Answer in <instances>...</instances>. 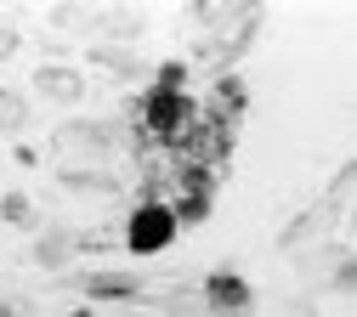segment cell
I'll list each match as a JSON object with an SVG mask.
<instances>
[{"label":"cell","mask_w":357,"mask_h":317,"mask_svg":"<svg viewBox=\"0 0 357 317\" xmlns=\"http://www.w3.org/2000/svg\"><path fill=\"white\" fill-rule=\"evenodd\" d=\"M142 284L130 278V272H97V278H85V295H97V300H130Z\"/></svg>","instance_id":"obj_7"},{"label":"cell","mask_w":357,"mask_h":317,"mask_svg":"<svg viewBox=\"0 0 357 317\" xmlns=\"http://www.w3.org/2000/svg\"><path fill=\"white\" fill-rule=\"evenodd\" d=\"M204 300H210L215 311H244L255 295H250V284H244V272H233V266H215L210 278H204Z\"/></svg>","instance_id":"obj_4"},{"label":"cell","mask_w":357,"mask_h":317,"mask_svg":"<svg viewBox=\"0 0 357 317\" xmlns=\"http://www.w3.org/2000/svg\"><path fill=\"white\" fill-rule=\"evenodd\" d=\"M329 284H335V289H357V255H340V261H335Z\"/></svg>","instance_id":"obj_12"},{"label":"cell","mask_w":357,"mask_h":317,"mask_svg":"<svg viewBox=\"0 0 357 317\" xmlns=\"http://www.w3.org/2000/svg\"><path fill=\"white\" fill-rule=\"evenodd\" d=\"M0 221H6V226H29V233H34V226H40V210H34L29 193H6V199H0Z\"/></svg>","instance_id":"obj_9"},{"label":"cell","mask_w":357,"mask_h":317,"mask_svg":"<svg viewBox=\"0 0 357 317\" xmlns=\"http://www.w3.org/2000/svg\"><path fill=\"white\" fill-rule=\"evenodd\" d=\"M23 125H29V97L0 85V136H23Z\"/></svg>","instance_id":"obj_8"},{"label":"cell","mask_w":357,"mask_h":317,"mask_svg":"<svg viewBox=\"0 0 357 317\" xmlns=\"http://www.w3.org/2000/svg\"><path fill=\"white\" fill-rule=\"evenodd\" d=\"M176 226H182V221H176L159 199H142L137 210L125 215V233H119V238H125L130 255H159V249L176 244Z\"/></svg>","instance_id":"obj_2"},{"label":"cell","mask_w":357,"mask_h":317,"mask_svg":"<svg viewBox=\"0 0 357 317\" xmlns=\"http://www.w3.org/2000/svg\"><path fill=\"white\" fill-rule=\"evenodd\" d=\"M23 52V29H12V23H0V63H12Z\"/></svg>","instance_id":"obj_13"},{"label":"cell","mask_w":357,"mask_h":317,"mask_svg":"<svg viewBox=\"0 0 357 317\" xmlns=\"http://www.w3.org/2000/svg\"><path fill=\"white\" fill-rule=\"evenodd\" d=\"M74 249H79V238H74V233H46V238H40V249H34V261L57 272V266H63Z\"/></svg>","instance_id":"obj_10"},{"label":"cell","mask_w":357,"mask_h":317,"mask_svg":"<svg viewBox=\"0 0 357 317\" xmlns=\"http://www.w3.org/2000/svg\"><path fill=\"white\" fill-rule=\"evenodd\" d=\"M68 317H97V311H91V306H79V311H68Z\"/></svg>","instance_id":"obj_15"},{"label":"cell","mask_w":357,"mask_h":317,"mask_svg":"<svg viewBox=\"0 0 357 317\" xmlns=\"http://www.w3.org/2000/svg\"><path fill=\"white\" fill-rule=\"evenodd\" d=\"M199 102L188 97V91H148V97L137 102V130L148 136V142H159V148H182L188 136H193V125H199Z\"/></svg>","instance_id":"obj_1"},{"label":"cell","mask_w":357,"mask_h":317,"mask_svg":"<svg viewBox=\"0 0 357 317\" xmlns=\"http://www.w3.org/2000/svg\"><path fill=\"white\" fill-rule=\"evenodd\" d=\"M244 102H250V91H244V79L238 74H221L215 85H210V119H221V125H233L238 114H244Z\"/></svg>","instance_id":"obj_6"},{"label":"cell","mask_w":357,"mask_h":317,"mask_svg":"<svg viewBox=\"0 0 357 317\" xmlns=\"http://www.w3.org/2000/svg\"><path fill=\"white\" fill-rule=\"evenodd\" d=\"M0 317H34V311H29L23 300H0Z\"/></svg>","instance_id":"obj_14"},{"label":"cell","mask_w":357,"mask_h":317,"mask_svg":"<svg viewBox=\"0 0 357 317\" xmlns=\"http://www.w3.org/2000/svg\"><path fill=\"white\" fill-rule=\"evenodd\" d=\"M351 226H357V221H351Z\"/></svg>","instance_id":"obj_16"},{"label":"cell","mask_w":357,"mask_h":317,"mask_svg":"<svg viewBox=\"0 0 357 317\" xmlns=\"http://www.w3.org/2000/svg\"><path fill=\"white\" fill-rule=\"evenodd\" d=\"M34 91L40 97H52L57 108H74V102H85V79L74 74V68H63V63H46L34 74Z\"/></svg>","instance_id":"obj_5"},{"label":"cell","mask_w":357,"mask_h":317,"mask_svg":"<svg viewBox=\"0 0 357 317\" xmlns=\"http://www.w3.org/2000/svg\"><path fill=\"white\" fill-rule=\"evenodd\" d=\"M52 148H57L63 159H74V164H102V153H108V130H97V125H79V119H68V125H57Z\"/></svg>","instance_id":"obj_3"},{"label":"cell","mask_w":357,"mask_h":317,"mask_svg":"<svg viewBox=\"0 0 357 317\" xmlns=\"http://www.w3.org/2000/svg\"><path fill=\"white\" fill-rule=\"evenodd\" d=\"M159 91H182L188 85V63H159V79H153Z\"/></svg>","instance_id":"obj_11"}]
</instances>
